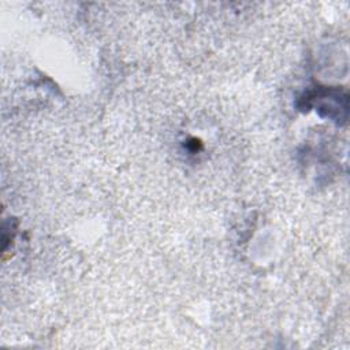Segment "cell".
Returning a JSON list of instances; mask_svg holds the SVG:
<instances>
[{"label":"cell","mask_w":350,"mask_h":350,"mask_svg":"<svg viewBox=\"0 0 350 350\" xmlns=\"http://www.w3.org/2000/svg\"><path fill=\"white\" fill-rule=\"evenodd\" d=\"M306 101H310L308 107H312V105L316 107L317 111L321 112V115L329 119H334V120L342 119L340 112L346 115L347 98H346V94L340 93L339 90H334V89L317 90L314 93H310Z\"/></svg>","instance_id":"obj_1"}]
</instances>
